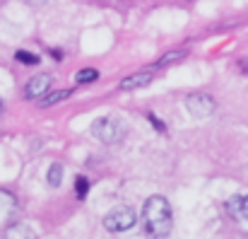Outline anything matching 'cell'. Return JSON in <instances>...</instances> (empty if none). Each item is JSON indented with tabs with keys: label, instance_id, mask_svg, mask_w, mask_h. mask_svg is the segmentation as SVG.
<instances>
[{
	"label": "cell",
	"instance_id": "5b68a950",
	"mask_svg": "<svg viewBox=\"0 0 248 239\" xmlns=\"http://www.w3.org/2000/svg\"><path fill=\"white\" fill-rule=\"evenodd\" d=\"M48 87H51V75H46V73L34 75L27 82V87H24V97L27 99H41L48 92Z\"/></svg>",
	"mask_w": 248,
	"mask_h": 239
},
{
	"label": "cell",
	"instance_id": "5bb4252c",
	"mask_svg": "<svg viewBox=\"0 0 248 239\" xmlns=\"http://www.w3.org/2000/svg\"><path fill=\"white\" fill-rule=\"evenodd\" d=\"M181 56H183V51H176V53H166L164 58H159V61H157V68H162V66L171 63V61H176V58H181Z\"/></svg>",
	"mask_w": 248,
	"mask_h": 239
},
{
	"label": "cell",
	"instance_id": "9a60e30c",
	"mask_svg": "<svg viewBox=\"0 0 248 239\" xmlns=\"http://www.w3.org/2000/svg\"><path fill=\"white\" fill-rule=\"evenodd\" d=\"M0 106H2V102H0Z\"/></svg>",
	"mask_w": 248,
	"mask_h": 239
},
{
	"label": "cell",
	"instance_id": "52a82bcc",
	"mask_svg": "<svg viewBox=\"0 0 248 239\" xmlns=\"http://www.w3.org/2000/svg\"><path fill=\"white\" fill-rule=\"evenodd\" d=\"M2 239H36V235L27 227V225H10L7 230H5V235H2Z\"/></svg>",
	"mask_w": 248,
	"mask_h": 239
},
{
	"label": "cell",
	"instance_id": "9c48e42d",
	"mask_svg": "<svg viewBox=\"0 0 248 239\" xmlns=\"http://www.w3.org/2000/svg\"><path fill=\"white\" fill-rule=\"evenodd\" d=\"M68 97H70V89H58V92H48V94H44V97H41V104H39V106H53V104H58V102L68 99Z\"/></svg>",
	"mask_w": 248,
	"mask_h": 239
},
{
	"label": "cell",
	"instance_id": "6da1fadb",
	"mask_svg": "<svg viewBox=\"0 0 248 239\" xmlns=\"http://www.w3.org/2000/svg\"><path fill=\"white\" fill-rule=\"evenodd\" d=\"M142 220H145V230L152 239H166L171 235V225H173V213L171 205L164 196H150L142 205Z\"/></svg>",
	"mask_w": 248,
	"mask_h": 239
},
{
	"label": "cell",
	"instance_id": "7c38bea8",
	"mask_svg": "<svg viewBox=\"0 0 248 239\" xmlns=\"http://www.w3.org/2000/svg\"><path fill=\"white\" fill-rule=\"evenodd\" d=\"M15 58H17L19 63H27V66H36V63H39V56H36V53H27V51H17Z\"/></svg>",
	"mask_w": 248,
	"mask_h": 239
},
{
	"label": "cell",
	"instance_id": "ba28073f",
	"mask_svg": "<svg viewBox=\"0 0 248 239\" xmlns=\"http://www.w3.org/2000/svg\"><path fill=\"white\" fill-rule=\"evenodd\" d=\"M150 80H152V73H138V75H130V78L123 80V82H121V89H123V92L138 89V87H142V85H150Z\"/></svg>",
	"mask_w": 248,
	"mask_h": 239
},
{
	"label": "cell",
	"instance_id": "7a4b0ae2",
	"mask_svg": "<svg viewBox=\"0 0 248 239\" xmlns=\"http://www.w3.org/2000/svg\"><path fill=\"white\" fill-rule=\"evenodd\" d=\"M92 136L99 138L101 143H121L123 136H125V126L118 121V119H111V116H104V119H96L92 123Z\"/></svg>",
	"mask_w": 248,
	"mask_h": 239
},
{
	"label": "cell",
	"instance_id": "8fae6325",
	"mask_svg": "<svg viewBox=\"0 0 248 239\" xmlns=\"http://www.w3.org/2000/svg\"><path fill=\"white\" fill-rule=\"evenodd\" d=\"M96 78H99V73H96L94 68H84V70H80V73L75 75V82L84 85V82H94Z\"/></svg>",
	"mask_w": 248,
	"mask_h": 239
},
{
	"label": "cell",
	"instance_id": "8992f818",
	"mask_svg": "<svg viewBox=\"0 0 248 239\" xmlns=\"http://www.w3.org/2000/svg\"><path fill=\"white\" fill-rule=\"evenodd\" d=\"M227 213L236 220H248V193L246 196H232L227 201Z\"/></svg>",
	"mask_w": 248,
	"mask_h": 239
},
{
	"label": "cell",
	"instance_id": "4fadbf2b",
	"mask_svg": "<svg viewBox=\"0 0 248 239\" xmlns=\"http://www.w3.org/2000/svg\"><path fill=\"white\" fill-rule=\"evenodd\" d=\"M75 191H78V198H84V196H87V191H89V181H87L84 176H78V179H75Z\"/></svg>",
	"mask_w": 248,
	"mask_h": 239
},
{
	"label": "cell",
	"instance_id": "30bf717a",
	"mask_svg": "<svg viewBox=\"0 0 248 239\" xmlns=\"http://www.w3.org/2000/svg\"><path fill=\"white\" fill-rule=\"evenodd\" d=\"M61 179H63V167L56 162V164H51V169H48V184L56 188V186H61Z\"/></svg>",
	"mask_w": 248,
	"mask_h": 239
},
{
	"label": "cell",
	"instance_id": "3957f363",
	"mask_svg": "<svg viewBox=\"0 0 248 239\" xmlns=\"http://www.w3.org/2000/svg\"><path fill=\"white\" fill-rule=\"evenodd\" d=\"M135 222H138V218L130 205H118L104 215V227L108 232H125V230L135 227Z\"/></svg>",
	"mask_w": 248,
	"mask_h": 239
},
{
	"label": "cell",
	"instance_id": "277c9868",
	"mask_svg": "<svg viewBox=\"0 0 248 239\" xmlns=\"http://www.w3.org/2000/svg\"><path fill=\"white\" fill-rule=\"evenodd\" d=\"M186 109H188L193 116L205 119V116H210V114L215 111V99H212L210 94L193 92V94H188V97H186Z\"/></svg>",
	"mask_w": 248,
	"mask_h": 239
}]
</instances>
